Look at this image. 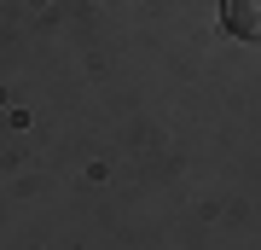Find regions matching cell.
Listing matches in <instances>:
<instances>
[{"mask_svg": "<svg viewBox=\"0 0 261 250\" xmlns=\"http://www.w3.org/2000/svg\"><path fill=\"white\" fill-rule=\"evenodd\" d=\"M221 24L238 41H261V0H221Z\"/></svg>", "mask_w": 261, "mask_h": 250, "instance_id": "6da1fadb", "label": "cell"}]
</instances>
